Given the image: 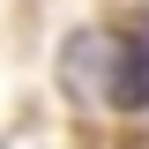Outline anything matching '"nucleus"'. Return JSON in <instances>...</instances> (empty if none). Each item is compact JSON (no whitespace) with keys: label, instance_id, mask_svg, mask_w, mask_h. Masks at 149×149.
Wrapping results in <instances>:
<instances>
[]
</instances>
